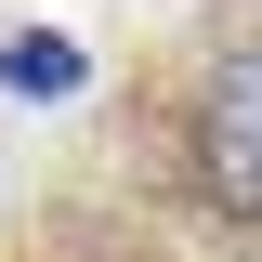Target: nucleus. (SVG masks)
<instances>
[{"label": "nucleus", "instance_id": "obj_1", "mask_svg": "<svg viewBox=\"0 0 262 262\" xmlns=\"http://www.w3.org/2000/svg\"><path fill=\"white\" fill-rule=\"evenodd\" d=\"M196 184H210V210H236V223H262V53L223 66L210 92H196Z\"/></svg>", "mask_w": 262, "mask_h": 262}, {"label": "nucleus", "instance_id": "obj_2", "mask_svg": "<svg viewBox=\"0 0 262 262\" xmlns=\"http://www.w3.org/2000/svg\"><path fill=\"white\" fill-rule=\"evenodd\" d=\"M0 79H13L27 105H66V92H79V39H13V53H0Z\"/></svg>", "mask_w": 262, "mask_h": 262}]
</instances>
